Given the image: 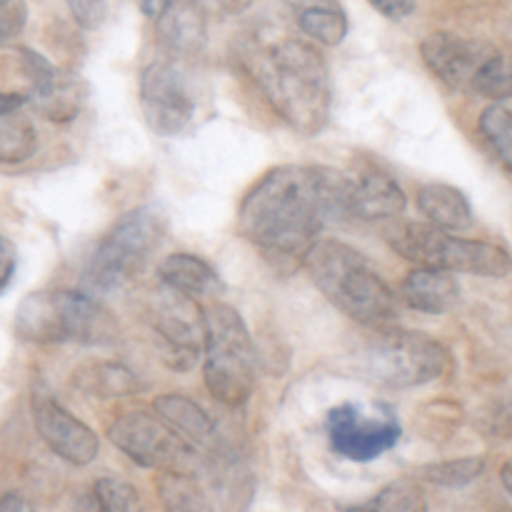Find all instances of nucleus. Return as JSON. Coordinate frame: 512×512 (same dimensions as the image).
<instances>
[{"label": "nucleus", "instance_id": "1", "mask_svg": "<svg viewBox=\"0 0 512 512\" xmlns=\"http://www.w3.org/2000/svg\"><path fill=\"white\" fill-rule=\"evenodd\" d=\"M348 215V175L310 165L268 170L238 210V230L265 255L303 260L325 223Z\"/></svg>", "mask_w": 512, "mask_h": 512}, {"label": "nucleus", "instance_id": "2", "mask_svg": "<svg viewBox=\"0 0 512 512\" xmlns=\"http://www.w3.org/2000/svg\"><path fill=\"white\" fill-rule=\"evenodd\" d=\"M255 83L270 108L300 135L323 133L333 110V80L320 48L310 40L283 38L258 53Z\"/></svg>", "mask_w": 512, "mask_h": 512}, {"label": "nucleus", "instance_id": "3", "mask_svg": "<svg viewBox=\"0 0 512 512\" xmlns=\"http://www.w3.org/2000/svg\"><path fill=\"white\" fill-rule=\"evenodd\" d=\"M315 288L368 330L398 323V298L360 250L340 240H315L303 255Z\"/></svg>", "mask_w": 512, "mask_h": 512}, {"label": "nucleus", "instance_id": "4", "mask_svg": "<svg viewBox=\"0 0 512 512\" xmlns=\"http://www.w3.org/2000/svg\"><path fill=\"white\" fill-rule=\"evenodd\" d=\"M13 330L20 340L35 345H110L120 335L113 313L98 295L83 290L28 293L15 310Z\"/></svg>", "mask_w": 512, "mask_h": 512}, {"label": "nucleus", "instance_id": "5", "mask_svg": "<svg viewBox=\"0 0 512 512\" xmlns=\"http://www.w3.org/2000/svg\"><path fill=\"white\" fill-rule=\"evenodd\" d=\"M203 330L205 388L225 408H243L258 378V355L243 315L233 305H210Z\"/></svg>", "mask_w": 512, "mask_h": 512}, {"label": "nucleus", "instance_id": "6", "mask_svg": "<svg viewBox=\"0 0 512 512\" xmlns=\"http://www.w3.org/2000/svg\"><path fill=\"white\" fill-rule=\"evenodd\" d=\"M168 218L158 205L128 210L103 235L85 265V288L93 295L113 293L133 283L148 265L150 255L163 243Z\"/></svg>", "mask_w": 512, "mask_h": 512}, {"label": "nucleus", "instance_id": "7", "mask_svg": "<svg viewBox=\"0 0 512 512\" xmlns=\"http://www.w3.org/2000/svg\"><path fill=\"white\" fill-rule=\"evenodd\" d=\"M388 243L400 258L423 265V268L478 275V278H508L510 275V255L503 245L455 238L450 230L433 223L395 225L388 235Z\"/></svg>", "mask_w": 512, "mask_h": 512}, {"label": "nucleus", "instance_id": "8", "mask_svg": "<svg viewBox=\"0 0 512 512\" xmlns=\"http://www.w3.org/2000/svg\"><path fill=\"white\" fill-rule=\"evenodd\" d=\"M373 333V343L365 350V370L385 388H418L440 380L453 368L450 350L430 335L395 325Z\"/></svg>", "mask_w": 512, "mask_h": 512}, {"label": "nucleus", "instance_id": "9", "mask_svg": "<svg viewBox=\"0 0 512 512\" xmlns=\"http://www.w3.org/2000/svg\"><path fill=\"white\" fill-rule=\"evenodd\" d=\"M108 438L135 465L160 473H200L205 460L193 443L175 433L158 413L133 410L115 420Z\"/></svg>", "mask_w": 512, "mask_h": 512}, {"label": "nucleus", "instance_id": "10", "mask_svg": "<svg viewBox=\"0 0 512 512\" xmlns=\"http://www.w3.org/2000/svg\"><path fill=\"white\" fill-rule=\"evenodd\" d=\"M140 108L160 138H178L193 125L195 93L178 58L160 55L140 75Z\"/></svg>", "mask_w": 512, "mask_h": 512}, {"label": "nucleus", "instance_id": "11", "mask_svg": "<svg viewBox=\"0 0 512 512\" xmlns=\"http://www.w3.org/2000/svg\"><path fill=\"white\" fill-rule=\"evenodd\" d=\"M328 443L338 458L353 460V463H370L393 450L400 443L398 418L383 408V413L365 415L358 403H343L328 410L325 418Z\"/></svg>", "mask_w": 512, "mask_h": 512}, {"label": "nucleus", "instance_id": "12", "mask_svg": "<svg viewBox=\"0 0 512 512\" xmlns=\"http://www.w3.org/2000/svg\"><path fill=\"white\" fill-rule=\"evenodd\" d=\"M153 333L163 343L165 363L175 370H188L203 353V313L193 298L163 285V293L150 310Z\"/></svg>", "mask_w": 512, "mask_h": 512}, {"label": "nucleus", "instance_id": "13", "mask_svg": "<svg viewBox=\"0 0 512 512\" xmlns=\"http://www.w3.org/2000/svg\"><path fill=\"white\" fill-rule=\"evenodd\" d=\"M23 70L30 80L28 103L38 110L43 118L53 123H70L78 118L85 103V83L73 73L55 68L48 58L28 48H20Z\"/></svg>", "mask_w": 512, "mask_h": 512}, {"label": "nucleus", "instance_id": "14", "mask_svg": "<svg viewBox=\"0 0 512 512\" xmlns=\"http://www.w3.org/2000/svg\"><path fill=\"white\" fill-rule=\"evenodd\" d=\"M495 53H498V48L493 43H488V40L463 38V35L448 33V30L430 33L420 43V55H423L425 65L448 88L465 90V93H470L478 70Z\"/></svg>", "mask_w": 512, "mask_h": 512}, {"label": "nucleus", "instance_id": "15", "mask_svg": "<svg viewBox=\"0 0 512 512\" xmlns=\"http://www.w3.org/2000/svg\"><path fill=\"white\" fill-rule=\"evenodd\" d=\"M35 430L58 458L73 465H88L98 458L100 440L83 420L70 415L63 405L45 393L33 398Z\"/></svg>", "mask_w": 512, "mask_h": 512}, {"label": "nucleus", "instance_id": "16", "mask_svg": "<svg viewBox=\"0 0 512 512\" xmlns=\"http://www.w3.org/2000/svg\"><path fill=\"white\" fill-rule=\"evenodd\" d=\"M408 205L405 190L390 173L378 168L348 178V215L360 220H393Z\"/></svg>", "mask_w": 512, "mask_h": 512}, {"label": "nucleus", "instance_id": "17", "mask_svg": "<svg viewBox=\"0 0 512 512\" xmlns=\"http://www.w3.org/2000/svg\"><path fill=\"white\" fill-rule=\"evenodd\" d=\"M158 40L170 58H195L208 43V15L198 0H173L158 18Z\"/></svg>", "mask_w": 512, "mask_h": 512}, {"label": "nucleus", "instance_id": "18", "mask_svg": "<svg viewBox=\"0 0 512 512\" xmlns=\"http://www.w3.org/2000/svg\"><path fill=\"white\" fill-rule=\"evenodd\" d=\"M400 298L405 305L425 315H445L455 310L460 300V285L453 273L438 268H423L418 265L405 275L400 285Z\"/></svg>", "mask_w": 512, "mask_h": 512}, {"label": "nucleus", "instance_id": "19", "mask_svg": "<svg viewBox=\"0 0 512 512\" xmlns=\"http://www.w3.org/2000/svg\"><path fill=\"white\" fill-rule=\"evenodd\" d=\"M28 95L0 93V163H25L38 150L33 118L25 113Z\"/></svg>", "mask_w": 512, "mask_h": 512}, {"label": "nucleus", "instance_id": "20", "mask_svg": "<svg viewBox=\"0 0 512 512\" xmlns=\"http://www.w3.org/2000/svg\"><path fill=\"white\" fill-rule=\"evenodd\" d=\"M155 413L195 448H203L208 453L220 448L213 418L185 395H160V398H155Z\"/></svg>", "mask_w": 512, "mask_h": 512}, {"label": "nucleus", "instance_id": "21", "mask_svg": "<svg viewBox=\"0 0 512 512\" xmlns=\"http://www.w3.org/2000/svg\"><path fill=\"white\" fill-rule=\"evenodd\" d=\"M418 208L425 218L443 230H470L475 223L473 205L465 193L448 183L423 185L418 193Z\"/></svg>", "mask_w": 512, "mask_h": 512}, {"label": "nucleus", "instance_id": "22", "mask_svg": "<svg viewBox=\"0 0 512 512\" xmlns=\"http://www.w3.org/2000/svg\"><path fill=\"white\" fill-rule=\"evenodd\" d=\"M158 278L163 285L178 290V293L190 295V298H195V295H210L223 288L213 265L190 253H173L160 260Z\"/></svg>", "mask_w": 512, "mask_h": 512}, {"label": "nucleus", "instance_id": "23", "mask_svg": "<svg viewBox=\"0 0 512 512\" xmlns=\"http://www.w3.org/2000/svg\"><path fill=\"white\" fill-rule=\"evenodd\" d=\"M300 30L308 35L310 40L320 45H340L348 35V15L340 8L335 0H325V3L310 5L295 13Z\"/></svg>", "mask_w": 512, "mask_h": 512}, {"label": "nucleus", "instance_id": "24", "mask_svg": "<svg viewBox=\"0 0 512 512\" xmlns=\"http://www.w3.org/2000/svg\"><path fill=\"white\" fill-rule=\"evenodd\" d=\"M480 133L488 140L503 170L508 173L512 163V118L508 100H493V105L483 110V115H480Z\"/></svg>", "mask_w": 512, "mask_h": 512}, {"label": "nucleus", "instance_id": "25", "mask_svg": "<svg viewBox=\"0 0 512 512\" xmlns=\"http://www.w3.org/2000/svg\"><path fill=\"white\" fill-rule=\"evenodd\" d=\"M83 388L98 398H125V395L138 393L140 383L123 365L100 363L83 375Z\"/></svg>", "mask_w": 512, "mask_h": 512}, {"label": "nucleus", "instance_id": "26", "mask_svg": "<svg viewBox=\"0 0 512 512\" xmlns=\"http://www.w3.org/2000/svg\"><path fill=\"white\" fill-rule=\"evenodd\" d=\"M363 510H383V512H423L428 510L425 495L420 485L410 478H400L380 490L373 500L358 505Z\"/></svg>", "mask_w": 512, "mask_h": 512}, {"label": "nucleus", "instance_id": "27", "mask_svg": "<svg viewBox=\"0 0 512 512\" xmlns=\"http://www.w3.org/2000/svg\"><path fill=\"white\" fill-rule=\"evenodd\" d=\"M485 473V460L483 458H458L448 460V463H435L428 468L420 470L423 480L428 483L440 485V488H468L470 483Z\"/></svg>", "mask_w": 512, "mask_h": 512}, {"label": "nucleus", "instance_id": "28", "mask_svg": "<svg viewBox=\"0 0 512 512\" xmlns=\"http://www.w3.org/2000/svg\"><path fill=\"white\" fill-rule=\"evenodd\" d=\"M470 93H478L488 100H508L510 98L508 58H505L500 50L495 55H490V58L483 63V68L478 70Z\"/></svg>", "mask_w": 512, "mask_h": 512}, {"label": "nucleus", "instance_id": "29", "mask_svg": "<svg viewBox=\"0 0 512 512\" xmlns=\"http://www.w3.org/2000/svg\"><path fill=\"white\" fill-rule=\"evenodd\" d=\"M90 495H93V508L105 512H128L140 508L138 490L118 478L98 480Z\"/></svg>", "mask_w": 512, "mask_h": 512}, {"label": "nucleus", "instance_id": "30", "mask_svg": "<svg viewBox=\"0 0 512 512\" xmlns=\"http://www.w3.org/2000/svg\"><path fill=\"white\" fill-rule=\"evenodd\" d=\"M68 8L73 13L75 23L85 30L100 28L105 15H108V3L105 0H68Z\"/></svg>", "mask_w": 512, "mask_h": 512}, {"label": "nucleus", "instance_id": "31", "mask_svg": "<svg viewBox=\"0 0 512 512\" xmlns=\"http://www.w3.org/2000/svg\"><path fill=\"white\" fill-rule=\"evenodd\" d=\"M383 18L405 20L415 13V0H368Z\"/></svg>", "mask_w": 512, "mask_h": 512}, {"label": "nucleus", "instance_id": "32", "mask_svg": "<svg viewBox=\"0 0 512 512\" xmlns=\"http://www.w3.org/2000/svg\"><path fill=\"white\" fill-rule=\"evenodd\" d=\"M15 275V248L10 245V240H5L0 235V293L10 285Z\"/></svg>", "mask_w": 512, "mask_h": 512}, {"label": "nucleus", "instance_id": "33", "mask_svg": "<svg viewBox=\"0 0 512 512\" xmlns=\"http://www.w3.org/2000/svg\"><path fill=\"white\" fill-rule=\"evenodd\" d=\"M0 18H8V20H15V23L25 25L28 8H25L23 0H0Z\"/></svg>", "mask_w": 512, "mask_h": 512}, {"label": "nucleus", "instance_id": "34", "mask_svg": "<svg viewBox=\"0 0 512 512\" xmlns=\"http://www.w3.org/2000/svg\"><path fill=\"white\" fill-rule=\"evenodd\" d=\"M208 3L223 15H240V13H245V10H248L255 0H208Z\"/></svg>", "mask_w": 512, "mask_h": 512}, {"label": "nucleus", "instance_id": "35", "mask_svg": "<svg viewBox=\"0 0 512 512\" xmlns=\"http://www.w3.org/2000/svg\"><path fill=\"white\" fill-rule=\"evenodd\" d=\"M170 5H173V0H140V10H143V15L153 20H158Z\"/></svg>", "mask_w": 512, "mask_h": 512}, {"label": "nucleus", "instance_id": "36", "mask_svg": "<svg viewBox=\"0 0 512 512\" xmlns=\"http://www.w3.org/2000/svg\"><path fill=\"white\" fill-rule=\"evenodd\" d=\"M33 505L28 503V500L20 498L18 493H5L3 498H0V510H30Z\"/></svg>", "mask_w": 512, "mask_h": 512}, {"label": "nucleus", "instance_id": "37", "mask_svg": "<svg viewBox=\"0 0 512 512\" xmlns=\"http://www.w3.org/2000/svg\"><path fill=\"white\" fill-rule=\"evenodd\" d=\"M20 30H23V25L20 23H15V20H8V18H0V48H3L8 40H13Z\"/></svg>", "mask_w": 512, "mask_h": 512}, {"label": "nucleus", "instance_id": "38", "mask_svg": "<svg viewBox=\"0 0 512 512\" xmlns=\"http://www.w3.org/2000/svg\"><path fill=\"white\" fill-rule=\"evenodd\" d=\"M500 475H503V485L505 490L512 495V463H505L503 470H500Z\"/></svg>", "mask_w": 512, "mask_h": 512}]
</instances>
